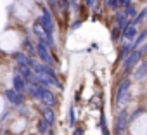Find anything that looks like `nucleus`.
I'll use <instances>...</instances> for the list:
<instances>
[{
    "label": "nucleus",
    "mask_w": 147,
    "mask_h": 135,
    "mask_svg": "<svg viewBox=\"0 0 147 135\" xmlns=\"http://www.w3.org/2000/svg\"><path fill=\"white\" fill-rule=\"evenodd\" d=\"M40 9H42V16L38 18V24L43 28V31H45V35H47V45H49V49L50 47H55V40H54V19H52V12L42 4L40 5Z\"/></svg>",
    "instance_id": "f257e3e1"
},
{
    "label": "nucleus",
    "mask_w": 147,
    "mask_h": 135,
    "mask_svg": "<svg viewBox=\"0 0 147 135\" xmlns=\"http://www.w3.org/2000/svg\"><path fill=\"white\" fill-rule=\"evenodd\" d=\"M35 49H36V55H38V59L42 61V64H45V66H49V68H52V70H54L55 61H54V55H52L50 50H49V45H47L45 42L38 40L36 45H35Z\"/></svg>",
    "instance_id": "f03ea898"
},
{
    "label": "nucleus",
    "mask_w": 147,
    "mask_h": 135,
    "mask_svg": "<svg viewBox=\"0 0 147 135\" xmlns=\"http://www.w3.org/2000/svg\"><path fill=\"white\" fill-rule=\"evenodd\" d=\"M130 85H131L130 78H123V80H119L118 88H116V106H121V104H125V102L128 101Z\"/></svg>",
    "instance_id": "7ed1b4c3"
},
{
    "label": "nucleus",
    "mask_w": 147,
    "mask_h": 135,
    "mask_svg": "<svg viewBox=\"0 0 147 135\" xmlns=\"http://www.w3.org/2000/svg\"><path fill=\"white\" fill-rule=\"evenodd\" d=\"M126 123H128V111L121 109L116 116V123H114V135H123L126 130Z\"/></svg>",
    "instance_id": "20e7f679"
},
{
    "label": "nucleus",
    "mask_w": 147,
    "mask_h": 135,
    "mask_svg": "<svg viewBox=\"0 0 147 135\" xmlns=\"http://www.w3.org/2000/svg\"><path fill=\"white\" fill-rule=\"evenodd\" d=\"M38 101H40L45 107H50V109H54L55 104H57V99H55V95H54V92H52L50 88H42V92H40V95H38Z\"/></svg>",
    "instance_id": "39448f33"
},
{
    "label": "nucleus",
    "mask_w": 147,
    "mask_h": 135,
    "mask_svg": "<svg viewBox=\"0 0 147 135\" xmlns=\"http://www.w3.org/2000/svg\"><path fill=\"white\" fill-rule=\"evenodd\" d=\"M138 62H140V55H138V52H137V50H133V52H131V54H130L123 62H121V64H123V71H125V73H130L133 68H137V64H138Z\"/></svg>",
    "instance_id": "423d86ee"
},
{
    "label": "nucleus",
    "mask_w": 147,
    "mask_h": 135,
    "mask_svg": "<svg viewBox=\"0 0 147 135\" xmlns=\"http://www.w3.org/2000/svg\"><path fill=\"white\" fill-rule=\"evenodd\" d=\"M5 97H7V101H9L12 106H18V107H21V106L24 104V94H21V92H16L14 88H7V90H5Z\"/></svg>",
    "instance_id": "0eeeda50"
},
{
    "label": "nucleus",
    "mask_w": 147,
    "mask_h": 135,
    "mask_svg": "<svg viewBox=\"0 0 147 135\" xmlns=\"http://www.w3.org/2000/svg\"><path fill=\"white\" fill-rule=\"evenodd\" d=\"M26 82H24V78L19 75V71L18 70H14V73H12V88L16 90V92H21V94H24V90H26Z\"/></svg>",
    "instance_id": "6e6552de"
},
{
    "label": "nucleus",
    "mask_w": 147,
    "mask_h": 135,
    "mask_svg": "<svg viewBox=\"0 0 147 135\" xmlns=\"http://www.w3.org/2000/svg\"><path fill=\"white\" fill-rule=\"evenodd\" d=\"M145 76H147V61H142V62L137 64V68H135L133 78H135V80H144Z\"/></svg>",
    "instance_id": "1a4fd4ad"
},
{
    "label": "nucleus",
    "mask_w": 147,
    "mask_h": 135,
    "mask_svg": "<svg viewBox=\"0 0 147 135\" xmlns=\"http://www.w3.org/2000/svg\"><path fill=\"white\" fill-rule=\"evenodd\" d=\"M138 35V31H137V26H125L123 30H121V38L123 40H135V36Z\"/></svg>",
    "instance_id": "9d476101"
},
{
    "label": "nucleus",
    "mask_w": 147,
    "mask_h": 135,
    "mask_svg": "<svg viewBox=\"0 0 147 135\" xmlns=\"http://www.w3.org/2000/svg\"><path fill=\"white\" fill-rule=\"evenodd\" d=\"M135 49H133V45L131 43H125V45H121V49H119V52H118V61H125L131 52H133Z\"/></svg>",
    "instance_id": "9b49d317"
},
{
    "label": "nucleus",
    "mask_w": 147,
    "mask_h": 135,
    "mask_svg": "<svg viewBox=\"0 0 147 135\" xmlns=\"http://www.w3.org/2000/svg\"><path fill=\"white\" fill-rule=\"evenodd\" d=\"M12 57H14V61H16V64H18V68H23V66H28V57L30 55H26L24 52H14L12 54Z\"/></svg>",
    "instance_id": "f8f14e48"
},
{
    "label": "nucleus",
    "mask_w": 147,
    "mask_h": 135,
    "mask_svg": "<svg viewBox=\"0 0 147 135\" xmlns=\"http://www.w3.org/2000/svg\"><path fill=\"white\" fill-rule=\"evenodd\" d=\"M40 113H42V118L45 119V121H49L50 125L55 121V114H54V111L50 109V107H45V106H40Z\"/></svg>",
    "instance_id": "ddd939ff"
},
{
    "label": "nucleus",
    "mask_w": 147,
    "mask_h": 135,
    "mask_svg": "<svg viewBox=\"0 0 147 135\" xmlns=\"http://www.w3.org/2000/svg\"><path fill=\"white\" fill-rule=\"evenodd\" d=\"M36 128H38V132H40L42 135H49V133H50V123H49V121H45L43 118H40V119H38Z\"/></svg>",
    "instance_id": "4468645a"
},
{
    "label": "nucleus",
    "mask_w": 147,
    "mask_h": 135,
    "mask_svg": "<svg viewBox=\"0 0 147 135\" xmlns=\"http://www.w3.org/2000/svg\"><path fill=\"white\" fill-rule=\"evenodd\" d=\"M145 16H147V7H144V9H142L135 18H133V19H130V26H137L138 23H142V21L145 19Z\"/></svg>",
    "instance_id": "2eb2a0df"
},
{
    "label": "nucleus",
    "mask_w": 147,
    "mask_h": 135,
    "mask_svg": "<svg viewBox=\"0 0 147 135\" xmlns=\"http://www.w3.org/2000/svg\"><path fill=\"white\" fill-rule=\"evenodd\" d=\"M33 33L38 36V40H42V42H45V43H47V35H45L43 28H42L38 23H35V24H33Z\"/></svg>",
    "instance_id": "dca6fc26"
},
{
    "label": "nucleus",
    "mask_w": 147,
    "mask_h": 135,
    "mask_svg": "<svg viewBox=\"0 0 147 135\" xmlns=\"http://www.w3.org/2000/svg\"><path fill=\"white\" fill-rule=\"evenodd\" d=\"M67 125H69V128H75V125H76V114H75V107L73 106H69V109H67Z\"/></svg>",
    "instance_id": "f3484780"
},
{
    "label": "nucleus",
    "mask_w": 147,
    "mask_h": 135,
    "mask_svg": "<svg viewBox=\"0 0 147 135\" xmlns=\"http://www.w3.org/2000/svg\"><path fill=\"white\" fill-rule=\"evenodd\" d=\"M145 38H147V31H142V33H138V35L135 36V40H133V43H131V45H133V49H137L138 45H142Z\"/></svg>",
    "instance_id": "a211bd4d"
},
{
    "label": "nucleus",
    "mask_w": 147,
    "mask_h": 135,
    "mask_svg": "<svg viewBox=\"0 0 147 135\" xmlns=\"http://www.w3.org/2000/svg\"><path fill=\"white\" fill-rule=\"evenodd\" d=\"M23 49H24V50H28L31 55H35V54H36V49H35V45L31 43V40H30V38H24V42H23Z\"/></svg>",
    "instance_id": "6ab92c4d"
},
{
    "label": "nucleus",
    "mask_w": 147,
    "mask_h": 135,
    "mask_svg": "<svg viewBox=\"0 0 147 135\" xmlns=\"http://www.w3.org/2000/svg\"><path fill=\"white\" fill-rule=\"evenodd\" d=\"M123 14H125V16H126L128 19H130V18H135V16H137V9H135V5L131 4L130 7H126V9H123Z\"/></svg>",
    "instance_id": "aec40b11"
},
{
    "label": "nucleus",
    "mask_w": 147,
    "mask_h": 135,
    "mask_svg": "<svg viewBox=\"0 0 147 135\" xmlns=\"http://www.w3.org/2000/svg\"><path fill=\"white\" fill-rule=\"evenodd\" d=\"M106 7H107V9H111V11H119L118 0H106Z\"/></svg>",
    "instance_id": "412c9836"
},
{
    "label": "nucleus",
    "mask_w": 147,
    "mask_h": 135,
    "mask_svg": "<svg viewBox=\"0 0 147 135\" xmlns=\"http://www.w3.org/2000/svg\"><path fill=\"white\" fill-rule=\"evenodd\" d=\"M119 36H121V30H119L118 26H114V28H113V31H111V40H113V42H116Z\"/></svg>",
    "instance_id": "4be33fe9"
},
{
    "label": "nucleus",
    "mask_w": 147,
    "mask_h": 135,
    "mask_svg": "<svg viewBox=\"0 0 147 135\" xmlns=\"http://www.w3.org/2000/svg\"><path fill=\"white\" fill-rule=\"evenodd\" d=\"M73 135H85V126L75 125V128H73Z\"/></svg>",
    "instance_id": "5701e85b"
},
{
    "label": "nucleus",
    "mask_w": 147,
    "mask_h": 135,
    "mask_svg": "<svg viewBox=\"0 0 147 135\" xmlns=\"http://www.w3.org/2000/svg\"><path fill=\"white\" fill-rule=\"evenodd\" d=\"M118 5H119V9L123 11V9H126V7L131 5V0H118Z\"/></svg>",
    "instance_id": "b1692460"
},
{
    "label": "nucleus",
    "mask_w": 147,
    "mask_h": 135,
    "mask_svg": "<svg viewBox=\"0 0 147 135\" xmlns=\"http://www.w3.org/2000/svg\"><path fill=\"white\" fill-rule=\"evenodd\" d=\"M47 2H49V5H50L52 12L55 14V12H57V9H59V4H57V0H47Z\"/></svg>",
    "instance_id": "393cba45"
},
{
    "label": "nucleus",
    "mask_w": 147,
    "mask_h": 135,
    "mask_svg": "<svg viewBox=\"0 0 147 135\" xmlns=\"http://www.w3.org/2000/svg\"><path fill=\"white\" fill-rule=\"evenodd\" d=\"M85 2V5L88 7V9H95V4H97V0H83Z\"/></svg>",
    "instance_id": "a878e982"
},
{
    "label": "nucleus",
    "mask_w": 147,
    "mask_h": 135,
    "mask_svg": "<svg viewBox=\"0 0 147 135\" xmlns=\"http://www.w3.org/2000/svg\"><path fill=\"white\" fill-rule=\"evenodd\" d=\"M140 114H142V109H137L133 114H130V116H128V121H133V119H135V118H138Z\"/></svg>",
    "instance_id": "bb28decb"
},
{
    "label": "nucleus",
    "mask_w": 147,
    "mask_h": 135,
    "mask_svg": "<svg viewBox=\"0 0 147 135\" xmlns=\"http://www.w3.org/2000/svg\"><path fill=\"white\" fill-rule=\"evenodd\" d=\"M104 128H107V125H106V114H100V130H104Z\"/></svg>",
    "instance_id": "cd10ccee"
},
{
    "label": "nucleus",
    "mask_w": 147,
    "mask_h": 135,
    "mask_svg": "<svg viewBox=\"0 0 147 135\" xmlns=\"http://www.w3.org/2000/svg\"><path fill=\"white\" fill-rule=\"evenodd\" d=\"M137 52H138V55H140V57H142V55H145V54H147V45H145V43H142V49H140V50H137Z\"/></svg>",
    "instance_id": "c85d7f7f"
},
{
    "label": "nucleus",
    "mask_w": 147,
    "mask_h": 135,
    "mask_svg": "<svg viewBox=\"0 0 147 135\" xmlns=\"http://www.w3.org/2000/svg\"><path fill=\"white\" fill-rule=\"evenodd\" d=\"M102 132V135H111V132H109V128H104V130H100Z\"/></svg>",
    "instance_id": "c756f323"
},
{
    "label": "nucleus",
    "mask_w": 147,
    "mask_h": 135,
    "mask_svg": "<svg viewBox=\"0 0 147 135\" xmlns=\"http://www.w3.org/2000/svg\"><path fill=\"white\" fill-rule=\"evenodd\" d=\"M49 135H54V133H52V132H50V133H49Z\"/></svg>",
    "instance_id": "7c9ffc66"
}]
</instances>
